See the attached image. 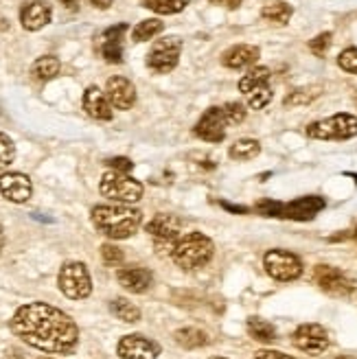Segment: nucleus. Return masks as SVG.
I'll list each match as a JSON object with an SVG mask.
<instances>
[{
    "label": "nucleus",
    "instance_id": "1",
    "mask_svg": "<svg viewBox=\"0 0 357 359\" xmlns=\"http://www.w3.org/2000/svg\"><path fill=\"white\" fill-rule=\"evenodd\" d=\"M15 337L25 344L53 353L70 355L79 344V329L68 313L46 302H29L18 309L9 322Z\"/></svg>",
    "mask_w": 357,
    "mask_h": 359
},
{
    "label": "nucleus",
    "instance_id": "2",
    "mask_svg": "<svg viewBox=\"0 0 357 359\" xmlns=\"http://www.w3.org/2000/svg\"><path fill=\"white\" fill-rule=\"evenodd\" d=\"M142 224V212L128 204H101L93 208V226L108 239H130Z\"/></svg>",
    "mask_w": 357,
    "mask_h": 359
},
{
    "label": "nucleus",
    "instance_id": "3",
    "mask_svg": "<svg viewBox=\"0 0 357 359\" xmlns=\"http://www.w3.org/2000/svg\"><path fill=\"white\" fill-rule=\"evenodd\" d=\"M213 255H215V245L204 232H187L177 239L171 259L177 267L193 272V269L204 267L213 259Z\"/></svg>",
    "mask_w": 357,
    "mask_h": 359
},
{
    "label": "nucleus",
    "instance_id": "4",
    "mask_svg": "<svg viewBox=\"0 0 357 359\" xmlns=\"http://www.w3.org/2000/svg\"><path fill=\"white\" fill-rule=\"evenodd\" d=\"M145 230L149 232V237L154 239V245L158 250V255L160 257H171L177 239L182 237L184 222L180 217H175V215L158 212L156 217H151V222L145 226Z\"/></svg>",
    "mask_w": 357,
    "mask_h": 359
},
{
    "label": "nucleus",
    "instance_id": "5",
    "mask_svg": "<svg viewBox=\"0 0 357 359\" xmlns=\"http://www.w3.org/2000/svg\"><path fill=\"white\" fill-rule=\"evenodd\" d=\"M270 77H272L270 68L257 66V68H250L239 79V90L245 95V101L252 110H263V107L272 101Z\"/></svg>",
    "mask_w": 357,
    "mask_h": 359
},
{
    "label": "nucleus",
    "instance_id": "6",
    "mask_svg": "<svg viewBox=\"0 0 357 359\" xmlns=\"http://www.w3.org/2000/svg\"><path fill=\"white\" fill-rule=\"evenodd\" d=\"M99 191L103 197H108L112 202L119 204H134L142 197V184L138 180L130 177L128 173H119V171H108L101 177Z\"/></svg>",
    "mask_w": 357,
    "mask_h": 359
},
{
    "label": "nucleus",
    "instance_id": "7",
    "mask_svg": "<svg viewBox=\"0 0 357 359\" xmlns=\"http://www.w3.org/2000/svg\"><path fill=\"white\" fill-rule=\"evenodd\" d=\"M307 136L316 140H349L357 136V116L333 114L329 118L307 125Z\"/></svg>",
    "mask_w": 357,
    "mask_h": 359
},
{
    "label": "nucleus",
    "instance_id": "8",
    "mask_svg": "<svg viewBox=\"0 0 357 359\" xmlns=\"http://www.w3.org/2000/svg\"><path fill=\"white\" fill-rule=\"evenodd\" d=\"M58 285H60L62 294L70 300H83L93 292L90 274H88L86 265L77 263V261H70V263L62 265L60 276H58Z\"/></svg>",
    "mask_w": 357,
    "mask_h": 359
},
{
    "label": "nucleus",
    "instance_id": "9",
    "mask_svg": "<svg viewBox=\"0 0 357 359\" xmlns=\"http://www.w3.org/2000/svg\"><path fill=\"white\" fill-rule=\"evenodd\" d=\"M180 53H182V40L175 38V35L156 40L147 53V66L160 75L171 73L177 66V62H180Z\"/></svg>",
    "mask_w": 357,
    "mask_h": 359
},
{
    "label": "nucleus",
    "instance_id": "10",
    "mask_svg": "<svg viewBox=\"0 0 357 359\" xmlns=\"http://www.w3.org/2000/svg\"><path fill=\"white\" fill-rule=\"evenodd\" d=\"M263 267L274 280L290 283L296 280L302 274V261L288 250H270L263 257Z\"/></svg>",
    "mask_w": 357,
    "mask_h": 359
},
{
    "label": "nucleus",
    "instance_id": "11",
    "mask_svg": "<svg viewBox=\"0 0 357 359\" xmlns=\"http://www.w3.org/2000/svg\"><path fill=\"white\" fill-rule=\"evenodd\" d=\"M314 280L320 285V290L331 294V296H340L346 298L351 294H355L357 285L351 276H346L342 269L331 267V265H318L314 269Z\"/></svg>",
    "mask_w": 357,
    "mask_h": 359
},
{
    "label": "nucleus",
    "instance_id": "12",
    "mask_svg": "<svg viewBox=\"0 0 357 359\" xmlns=\"http://www.w3.org/2000/svg\"><path fill=\"white\" fill-rule=\"evenodd\" d=\"M116 355L121 359H158L160 344L140 333H132V335L121 337V342L116 346Z\"/></svg>",
    "mask_w": 357,
    "mask_h": 359
},
{
    "label": "nucleus",
    "instance_id": "13",
    "mask_svg": "<svg viewBox=\"0 0 357 359\" xmlns=\"http://www.w3.org/2000/svg\"><path fill=\"white\" fill-rule=\"evenodd\" d=\"M292 342L302 353L320 355L329 348V333L320 325H300L292 335Z\"/></svg>",
    "mask_w": 357,
    "mask_h": 359
},
{
    "label": "nucleus",
    "instance_id": "14",
    "mask_svg": "<svg viewBox=\"0 0 357 359\" xmlns=\"http://www.w3.org/2000/svg\"><path fill=\"white\" fill-rule=\"evenodd\" d=\"M226 116L222 107H208L195 125V136L206 142H222L226 136Z\"/></svg>",
    "mask_w": 357,
    "mask_h": 359
},
{
    "label": "nucleus",
    "instance_id": "15",
    "mask_svg": "<svg viewBox=\"0 0 357 359\" xmlns=\"http://www.w3.org/2000/svg\"><path fill=\"white\" fill-rule=\"evenodd\" d=\"M0 193L13 204H25L33 193V184L25 173H3L0 175Z\"/></svg>",
    "mask_w": 357,
    "mask_h": 359
},
{
    "label": "nucleus",
    "instance_id": "16",
    "mask_svg": "<svg viewBox=\"0 0 357 359\" xmlns=\"http://www.w3.org/2000/svg\"><path fill=\"white\" fill-rule=\"evenodd\" d=\"M327 206V202L320 195H305L298 200L283 206V217L294 219V222H309L316 215Z\"/></svg>",
    "mask_w": 357,
    "mask_h": 359
},
{
    "label": "nucleus",
    "instance_id": "17",
    "mask_svg": "<svg viewBox=\"0 0 357 359\" xmlns=\"http://www.w3.org/2000/svg\"><path fill=\"white\" fill-rule=\"evenodd\" d=\"M128 31V25H116L105 29L99 35V50L105 62L121 64L123 62V35Z\"/></svg>",
    "mask_w": 357,
    "mask_h": 359
},
{
    "label": "nucleus",
    "instance_id": "18",
    "mask_svg": "<svg viewBox=\"0 0 357 359\" xmlns=\"http://www.w3.org/2000/svg\"><path fill=\"white\" fill-rule=\"evenodd\" d=\"M105 95H108L112 107L116 110H130L136 103V88L125 77H110L105 83Z\"/></svg>",
    "mask_w": 357,
    "mask_h": 359
},
{
    "label": "nucleus",
    "instance_id": "19",
    "mask_svg": "<svg viewBox=\"0 0 357 359\" xmlns=\"http://www.w3.org/2000/svg\"><path fill=\"white\" fill-rule=\"evenodd\" d=\"M20 22L27 31H40L50 22V5L44 0H29L20 9Z\"/></svg>",
    "mask_w": 357,
    "mask_h": 359
},
{
    "label": "nucleus",
    "instance_id": "20",
    "mask_svg": "<svg viewBox=\"0 0 357 359\" xmlns=\"http://www.w3.org/2000/svg\"><path fill=\"white\" fill-rule=\"evenodd\" d=\"M259 55H261L259 46H252V44H235V46H230L228 50H224L222 64L226 68L241 70V68H248V66H255L257 60H259Z\"/></svg>",
    "mask_w": 357,
    "mask_h": 359
},
{
    "label": "nucleus",
    "instance_id": "21",
    "mask_svg": "<svg viewBox=\"0 0 357 359\" xmlns=\"http://www.w3.org/2000/svg\"><path fill=\"white\" fill-rule=\"evenodd\" d=\"M83 110L97 121H110L112 118V103L108 95L101 93L97 86H90L83 93Z\"/></svg>",
    "mask_w": 357,
    "mask_h": 359
},
{
    "label": "nucleus",
    "instance_id": "22",
    "mask_svg": "<svg viewBox=\"0 0 357 359\" xmlns=\"http://www.w3.org/2000/svg\"><path fill=\"white\" fill-rule=\"evenodd\" d=\"M116 278H119V283L125 287V290L134 292V294L147 292L151 287V283H154L151 272L145 267H123V269H119Z\"/></svg>",
    "mask_w": 357,
    "mask_h": 359
},
{
    "label": "nucleus",
    "instance_id": "23",
    "mask_svg": "<svg viewBox=\"0 0 357 359\" xmlns=\"http://www.w3.org/2000/svg\"><path fill=\"white\" fill-rule=\"evenodd\" d=\"M294 9L285 0H265V5L261 7V15L265 20L276 22V25H288L292 18Z\"/></svg>",
    "mask_w": 357,
    "mask_h": 359
},
{
    "label": "nucleus",
    "instance_id": "24",
    "mask_svg": "<svg viewBox=\"0 0 357 359\" xmlns=\"http://www.w3.org/2000/svg\"><path fill=\"white\" fill-rule=\"evenodd\" d=\"M175 342L180 344L182 348L187 351H193V348H202L208 344V335L202 331V329H195V327H184V329H177L173 333Z\"/></svg>",
    "mask_w": 357,
    "mask_h": 359
},
{
    "label": "nucleus",
    "instance_id": "25",
    "mask_svg": "<svg viewBox=\"0 0 357 359\" xmlns=\"http://www.w3.org/2000/svg\"><path fill=\"white\" fill-rule=\"evenodd\" d=\"M110 311L121 322H128V325H136V322L140 320V309L136 307L134 302H130L128 298H114L110 302Z\"/></svg>",
    "mask_w": 357,
    "mask_h": 359
},
{
    "label": "nucleus",
    "instance_id": "26",
    "mask_svg": "<svg viewBox=\"0 0 357 359\" xmlns=\"http://www.w3.org/2000/svg\"><path fill=\"white\" fill-rule=\"evenodd\" d=\"M228 154L233 160H252L261 154V145L255 138H239L237 142L230 145Z\"/></svg>",
    "mask_w": 357,
    "mask_h": 359
},
{
    "label": "nucleus",
    "instance_id": "27",
    "mask_svg": "<svg viewBox=\"0 0 357 359\" xmlns=\"http://www.w3.org/2000/svg\"><path fill=\"white\" fill-rule=\"evenodd\" d=\"M248 333L252 335L257 342H263V344L276 339V329L270 325V322L263 318H255V316L248 318Z\"/></svg>",
    "mask_w": 357,
    "mask_h": 359
},
{
    "label": "nucleus",
    "instance_id": "28",
    "mask_svg": "<svg viewBox=\"0 0 357 359\" xmlns=\"http://www.w3.org/2000/svg\"><path fill=\"white\" fill-rule=\"evenodd\" d=\"M323 95V86H305V88H298L294 90L292 95L285 97V107H296V105H309L314 99H318Z\"/></svg>",
    "mask_w": 357,
    "mask_h": 359
},
{
    "label": "nucleus",
    "instance_id": "29",
    "mask_svg": "<svg viewBox=\"0 0 357 359\" xmlns=\"http://www.w3.org/2000/svg\"><path fill=\"white\" fill-rule=\"evenodd\" d=\"M33 75L38 77V79H42V81H48V79H53V77H58L60 75V70H62V64H60V60L58 57H53V55H44V57H40V60H35V64H33Z\"/></svg>",
    "mask_w": 357,
    "mask_h": 359
},
{
    "label": "nucleus",
    "instance_id": "30",
    "mask_svg": "<svg viewBox=\"0 0 357 359\" xmlns=\"http://www.w3.org/2000/svg\"><path fill=\"white\" fill-rule=\"evenodd\" d=\"M165 29V25L158 20V18H149V20H142L132 29V42H147L154 40L156 35Z\"/></svg>",
    "mask_w": 357,
    "mask_h": 359
},
{
    "label": "nucleus",
    "instance_id": "31",
    "mask_svg": "<svg viewBox=\"0 0 357 359\" xmlns=\"http://www.w3.org/2000/svg\"><path fill=\"white\" fill-rule=\"evenodd\" d=\"M142 7H147L160 15H169V13H180L189 0H140Z\"/></svg>",
    "mask_w": 357,
    "mask_h": 359
},
{
    "label": "nucleus",
    "instance_id": "32",
    "mask_svg": "<svg viewBox=\"0 0 357 359\" xmlns=\"http://www.w3.org/2000/svg\"><path fill=\"white\" fill-rule=\"evenodd\" d=\"M13 158H15L13 140L5 132H0V171H5L13 163Z\"/></svg>",
    "mask_w": 357,
    "mask_h": 359
},
{
    "label": "nucleus",
    "instance_id": "33",
    "mask_svg": "<svg viewBox=\"0 0 357 359\" xmlns=\"http://www.w3.org/2000/svg\"><path fill=\"white\" fill-rule=\"evenodd\" d=\"M222 110H224V116H226V123L228 125H239L245 121V107L237 101H230L226 105H222Z\"/></svg>",
    "mask_w": 357,
    "mask_h": 359
},
{
    "label": "nucleus",
    "instance_id": "34",
    "mask_svg": "<svg viewBox=\"0 0 357 359\" xmlns=\"http://www.w3.org/2000/svg\"><path fill=\"white\" fill-rule=\"evenodd\" d=\"M337 66H340L344 73L357 75V48L355 46L344 48L340 55H337Z\"/></svg>",
    "mask_w": 357,
    "mask_h": 359
},
{
    "label": "nucleus",
    "instance_id": "35",
    "mask_svg": "<svg viewBox=\"0 0 357 359\" xmlns=\"http://www.w3.org/2000/svg\"><path fill=\"white\" fill-rule=\"evenodd\" d=\"M331 40H333V35H331L329 31L320 33V35H316V38L309 42V50L314 53L316 57H325V55H327V50H329V46H331Z\"/></svg>",
    "mask_w": 357,
    "mask_h": 359
},
{
    "label": "nucleus",
    "instance_id": "36",
    "mask_svg": "<svg viewBox=\"0 0 357 359\" xmlns=\"http://www.w3.org/2000/svg\"><path fill=\"white\" fill-rule=\"evenodd\" d=\"M101 257L108 265H119V263H123V250L112 245V243H103L101 245Z\"/></svg>",
    "mask_w": 357,
    "mask_h": 359
},
{
    "label": "nucleus",
    "instance_id": "37",
    "mask_svg": "<svg viewBox=\"0 0 357 359\" xmlns=\"http://www.w3.org/2000/svg\"><path fill=\"white\" fill-rule=\"evenodd\" d=\"M283 206L285 204H281V202H261L259 206H257V210L263 215V217H283Z\"/></svg>",
    "mask_w": 357,
    "mask_h": 359
},
{
    "label": "nucleus",
    "instance_id": "38",
    "mask_svg": "<svg viewBox=\"0 0 357 359\" xmlns=\"http://www.w3.org/2000/svg\"><path fill=\"white\" fill-rule=\"evenodd\" d=\"M108 167L112 169V171H119V173H130L132 171V167H134V163L130 158H110L108 160Z\"/></svg>",
    "mask_w": 357,
    "mask_h": 359
},
{
    "label": "nucleus",
    "instance_id": "39",
    "mask_svg": "<svg viewBox=\"0 0 357 359\" xmlns=\"http://www.w3.org/2000/svg\"><path fill=\"white\" fill-rule=\"evenodd\" d=\"M255 359H294L292 355H285V353H281V351H259L257 355H255Z\"/></svg>",
    "mask_w": 357,
    "mask_h": 359
},
{
    "label": "nucleus",
    "instance_id": "40",
    "mask_svg": "<svg viewBox=\"0 0 357 359\" xmlns=\"http://www.w3.org/2000/svg\"><path fill=\"white\" fill-rule=\"evenodd\" d=\"M210 5H220V7H226V9H237L243 0H208Z\"/></svg>",
    "mask_w": 357,
    "mask_h": 359
},
{
    "label": "nucleus",
    "instance_id": "41",
    "mask_svg": "<svg viewBox=\"0 0 357 359\" xmlns=\"http://www.w3.org/2000/svg\"><path fill=\"white\" fill-rule=\"evenodd\" d=\"M93 7H97V9H108L110 5H112V0H88Z\"/></svg>",
    "mask_w": 357,
    "mask_h": 359
},
{
    "label": "nucleus",
    "instance_id": "42",
    "mask_svg": "<svg viewBox=\"0 0 357 359\" xmlns=\"http://www.w3.org/2000/svg\"><path fill=\"white\" fill-rule=\"evenodd\" d=\"M222 206H224V208H228V210H233V212H248V208H245V206H233V204H226V202H224Z\"/></svg>",
    "mask_w": 357,
    "mask_h": 359
},
{
    "label": "nucleus",
    "instance_id": "43",
    "mask_svg": "<svg viewBox=\"0 0 357 359\" xmlns=\"http://www.w3.org/2000/svg\"><path fill=\"white\" fill-rule=\"evenodd\" d=\"M60 3H62L64 7H68V9H77L79 0H60Z\"/></svg>",
    "mask_w": 357,
    "mask_h": 359
},
{
    "label": "nucleus",
    "instance_id": "44",
    "mask_svg": "<svg viewBox=\"0 0 357 359\" xmlns=\"http://www.w3.org/2000/svg\"><path fill=\"white\" fill-rule=\"evenodd\" d=\"M3 248H5V230L0 226V252H3Z\"/></svg>",
    "mask_w": 357,
    "mask_h": 359
},
{
    "label": "nucleus",
    "instance_id": "45",
    "mask_svg": "<svg viewBox=\"0 0 357 359\" xmlns=\"http://www.w3.org/2000/svg\"><path fill=\"white\" fill-rule=\"evenodd\" d=\"M335 359H355V357H351V355H340V357H335Z\"/></svg>",
    "mask_w": 357,
    "mask_h": 359
},
{
    "label": "nucleus",
    "instance_id": "46",
    "mask_svg": "<svg viewBox=\"0 0 357 359\" xmlns=\"http://www.w3.org/2000/svg\"><path fill=\"white\" fill-rule=\"evenodd\" d=\"M210 359H226V357H210Z\"/></svg>",
    "mask_w": 357,
    "mask_h": 359
},
{
    "label": "nucleus",
    "instance_id": "47",
    "mask_svg": "<svg viewBox=\"0 0 357 359\" xmlns=\"http://www.w3.org/2000/svg\"><path fill=\"white\" fill-rule=\"evenodd\" d=\"M40 359H53V357H40Z\"/></svg>",
    "mask_w": 357,
    "mask_h": 359
}]
</instances>
